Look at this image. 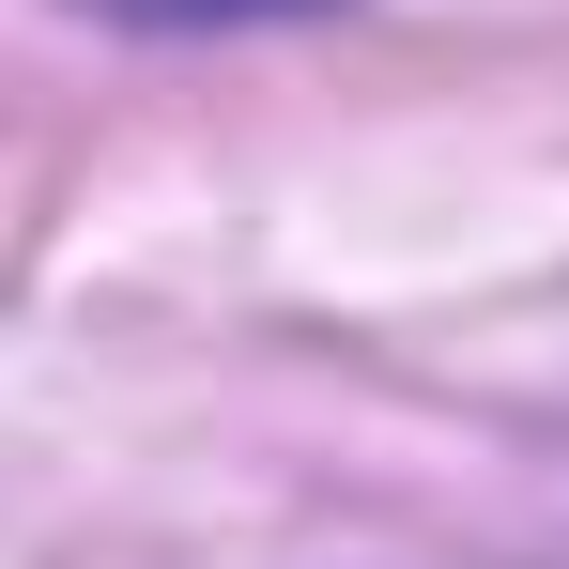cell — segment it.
I'll return each instance as SVG.
<instances>
[{"label":"cell","mask_w":569,"mask_h":569,"mask_svg":"<svg viewBox=\"0 0 569 569\" xmlns=\"http://www.w3.org/2000/svg\"><path fill=\"white\" fill-rule=\"evenodd\" d=\"M93 16H139V31H231V16H308V0H93Z\"/></svg>","instance_id":"6da1fadb"}]
</instances>
